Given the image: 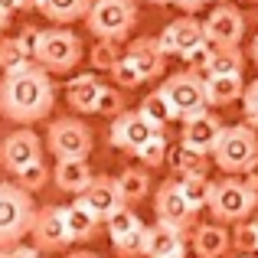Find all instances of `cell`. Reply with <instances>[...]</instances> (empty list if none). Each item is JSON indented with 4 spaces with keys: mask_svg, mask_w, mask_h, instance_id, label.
I'll use <instances>...</instances> for the list:
<instances>
[{
    "mask_svg": "<svg viewBox=\"0 0 258 258\" xmlns=\"http://www.w3.org/2000/svg\"><path fill=\"white\" fill-rule=\"evenodd\" d=\"M52 98H56V88L49 82V72L39 62H26L13 72H4V82H0L4 118L17 121V124L43 121L52 111Z\"/></svg>",
    "mask_w": 258,
    "mask_h": 258,
    "instance_id": "1",
    "label": "cell"
},
{
    "mask_svg": "<svg viewBox=\"0 0 258 258\" xmlns=\"http://www.w3.org/2000/svg\"><path fill=\"white\" fill-rule=\"evenodd\" d=\"M213 160L222 173H245L252 167V160L258 157V131L248 124H232L222 127L219 141H216Z\"/></svg>",
    "mask_w": 258,
    "mask_h": 258,
    "instance_id": "2",
    "label": "cell"
},
{
    "mask_svg": "<svg viewBox=\"0 0 258 258\" xmlns=\"http://www.w3.org/2000/svg\"><path fill=\"white\" fill-rule=\"evenodd\" d=\"M206 209L216 222H242L258 209V193L245 180H219L213 183Z\"/></svg>",
    "mask_w": 258,
    "mask_h": 258,
    "instance_id": "3",
    "label": "cell"
},
{
    "mask_svg": "<svg viewBox=\"0 0 258 258\" xmlns=\"http://www.w3.org/2000/svg\"><path fill=\"white\" fill-rule=\"evenodd\" d=\"M33 200L23 186L0 183V245H17L33 226Z\"/></svg>",
    "mask_w": 258,
    "mask_h": 258,
    "instance_id": "4",
    "label": "cell"
},
{
    "mask_svg": "<svg viewBox=\"0 0 258 258\" xmlns=\"http://www.w3.org/2000/svg\"><path fill=\"white\" fill-rule=\"evenodd\" d=\"M85 23L98 39L121 43L138 23V7H134V0H95L85 13Z\"/></svg>",
    "mask_w": 258,
    "mask_h": 258,
    "instance_id": "5",
    "label": "cell"
},
{
    "mask_svg": "<svg viewBox=\"0 0 258 258\" xmlns=\"http://www.w3.org/2000/svg\"><path fill=\"white\" fill-rule=\"evenodd\" d=\"M33 59H36L46 72H69V69H76L79 59H82V39L72 30H62V26L43 30L36 49H33Z\"/></svg>",
    "mask_w": 258,
    "mask_h": 258,
    "instance_id": "6",
    "label": "cell"
},
{
    "mask_svg": "<svg viewBox=\"0 0 258 258\" xmlns=\"http://www.w3.org/2000/svg\"><path fill=\"white\" fill-rule=\"evenodd\" d=\"M46 144H49V151L56 154L59 160L66 157H88V151H92V131H88L85 121L79 118H59L49 124V131H46Z\"/></svg>",
    "mask_w": 258,
    "mask_h": 258,
    "instance_id": "7",
    "label": "cell"
},
{
    "mask_svg": "<svg viewBox=\"0 0 258 258\" xmlns=\"http://www.w3.org/2000/svg\"><path fill=\"white\" fill-rule=\"evenodd\" d=\"M108 235H111V245L121 258H138L144 255V232L147 226L138 219V213L127 206H118L108 216Z\"/></svg>",
    "mask_w": 258,
    "mask_h": 258,
    "instance_id": "8",
    "label": "cell"
},
{
    "mask_svg": "<svg viewBox=\"0 0 258 258\" xmlns=\"http://www.w3.org/2000/svg\"><path fill=\"white\" fill-rule=\"evenodd\" d=\"M160 92L173 105L176 118H189L196 111H206V88H203V79L196 72H176L160 85Z\"/></svg>",
    "mask_w": 258,
    "mask_h": 258,
    "instance_id": "9",
    "label": "cell"
},
{
    "mask_svg": "<svg viewBox=\"0 0 258 258\" xmlns=\"http://www.w3.org/2000/svg\"><path fill=\"white\" fill-rule=\"evenodd\" d=\"M157 131H160V127H154L141 111H121L118 118L111 121L108 141H111V147H118V151H131V154H138L141 147H144Z\"/></svg>",
    "mask_w": 258,
    "mask_h": 258,
    "instance_id": "10",
    "label": "cell"
},
{
    "mask_svg": "<svg viewBox=\"0 0 258 258\" xmlns=\"http://www.w3.org/2000/svg\"><path fill=\"white\" fill-rule=\"evenodd\" d=\"M203 33L213 46H239L245 36V17L239 7L232 4H219L203 23Z\"/></svg>",
    "mask_w": 258,
    "mask_h": 258,
    "instance_id": "11",
    "label": "cell"
},
{
    "mask_svg": "<svg viewBox=\"0 0 258 258\" xmlns=\"http://www.w3.org/2000/svg\"><path fill=\"white\" fill-rule=\"evenodd\" d=\"M30 232H33V239H36V248H43V252H59V248H66L72 242L69 229H66L62 206H46L43 213H36Z\"/></svg>",
    "mask_w": 258,
    "mask_h": 258,
    "instance_id": "12",
    "label": "cell"
},
{
    "mask_svg": "<svg viewBox=\"0 0 258 258\" xmlns=\"http://www.w3.org/2000/svg\"><path fill=\"white\" fill-rule=\"evenodd\" d=\"M154 209H157V219L167 222V226H176L186 232L189 226H193L196 219V209L186 203V196L180 193V186H176V180H167L160 183L157 196H154Z\"/></svg>",
    "mask_w": 258,
    "mask_h": 258,
    "instance_id": "13",
    "label": "cell"
},
{
    "mask_svg": "<svg viewBox=\"0 0 258 258\" xmlns=\"http://www.w3.org/2000/svg\"><path fill=\"white\" fill-rule=\"evenodd\" d=\"M39 154H43L39 138L30 131V127H20V131H13L10 138L0 144V164H4L10 173H20L23 167H30L33 160H43Z\"/></svg>",
    "mask_w": 258,
    "mask_h": 258,
    "instance_id": "14",
    "label": "cell"
},
{
    "mask_svg": "<svg viewBox=\"0 0 258 258\" xmlns=\"http://www.w3.org/2000/svg\"><path fill=\"white\" fill-rule=\"evenodd\" d=\"M206 39V33H203V23L200 20H193L186 13V17H180V20H173V23H167V30L160 33V49L167 52V56H186L189 49H196V46Z\"/></svg>",
    "mask_w": 258,
    "mask_h": 258,
    "instance_id": "15",
    "label": "cell"
},
{
    "mask_svg": "<svg viewBox=\"0 0 258 258\" xmlns=\"http://www.w3.org/2000/svg\"><path fill=\"white\" fill-rule=\"evenodd\" d=\"M79 203H82L98 222H105L118 206H127V203H121L118 183H114L111 176H92V183L79 193Z\"/></svg>",
    "mask_w": 258,
    "mask_h": 258,
    "instance_id": "16",
    "label": "cell"
},
{
    "mask_svg": "<svg viewBox=\"0 0 258 258\" xmlns=\"http://www.w3.org/2000/svg\"><path fill=\"white\" fill-rule=\"evenodd\" d=\"M144 255L147 258H186V239L183 229L167 226L157 219V226H147L144 232Z\"/></svg>",
    "mask_w": 258,
    "mask_h": 258,
    "instance_id": "17",
    "label": "cell"
},
{
    "mask_svg": "<svg viewBox=\"0 0 258 258\" xmlns=\"http://www.w3.org/2000/svg\"><path fill=\"white\" fill-rule=\"evenodd\" d=\"M222 127L226 124H222L213 111H196V114H189V118H183V144L209 154L216 147V141H219Z\"/></svg>",
    "mask_w": 258,
    "mask_h": 258,
    "instance_id": "18",
    "label": "cell"
},
{
    "mask_svg": "<svg viewBox=\"0 0 258 258\" xmlns=\"http://www.w3.org/2000/svg\"><path fill=\"white\" fill-rule=\"evenodd\" d=\"M124 56L131 59L134 66H138V69H141V76H144V79H157V76H164L167 52L160 49V43H157V39H151V36H141V39H134V43L124 49Z\"/></svg>",
    "mask_w": 258,
    "mask_h": 258,
    "instance_id": "19",
    "label": "cell"
},
{
    "mask_svg": "<svg viewBox=\"0 0 258 258\" xmlns=\"http://www.w3.org/2000/svg\"><path fill=\"white\" fill-rule=\"evenodd\" d=\"M229 248H232V235L222 222H206L193 229V252L200 258H222Z\"/></svg>",
    "mask_w": 258,
    "mask_h": 258,
    "instance_id": "20",
    "label": "cell"
},
{
    "mask_svg": "<svg viewBox=\"0 0 258 258\" xmlns=\"http://www.w3.org/2000/svg\"><path fill=\"white\" fill-rule=\"evenodd\" d=\"M203 88H206V105L226 108L232 101H242L245 82H242V76H206Z\"/></svg>",
    "mask_w": 258,
    "mask_h": 258,
    "instance_id": "21",
    "label": "cell"
},
{
    "mask_svg": "<svg viewBox=\"0 0 258 258\" xmlns=\"http://www.w3.org/2000/svg\"><path fill=\"white\" fill-rule=\"evenodd\" d=\"M92 167L85 164V157H66L56 164V186L62 193H82V189L92 183Z\"/></svg>",
    "mask_w": 258,
    "mask_h": 258,
    "instance_id": "22",
    "label": "cell"
},
{
    "mask_svg": "<svg viewBox=\"0 0 258 258\" xmlns=\"http://www.w3.org/2000/svg\"><path fill=\"white\" fill-rule=\"evenodd\" d=\"M101 82L98 76H76L69 85H66V98H69V108L79 114H95V101H98Z\"/></svg>",
    "mask_w": 258,
    "mask_h": 258,
    "instance_id": "23",
    "label": "cell"
},
{
    "mask_svg": "<svg viewBox=\"0 0 258 258\" xmlns=\"http://www.w3.org/2000/svg\"><path fill=\"white\" fill-rule=\"evenodd\" d=\"M242 69H245V56L239 46H213L203 76H242Z\"/></svg>",
    "mask_w": 258,
    "mask_h": 258,
    "instance_id": "24",
    "label": "cell"
},
{
    "mask_svg": "<svg viewBox=\"0 0 258 258\" xmlns=\"http://www.w3.org/2000/svg\"><path fill=\"white\" fill-rule=\"evenodd\" d=\"M88 7H92V0H39L36 10L52 23H72V20L85 17Z\"/></svg>",
    "mask_w": 258,
    "mask_h": 258,
    "instance_id": "25",
    "label": "cell"
},
{
    "mask_svg": "<svg viewBox=\"0 0 258 258\" xmlns=\"http://www.w3.org/2000/svg\"><path fill=\"white\" fill-rule=\"evenodd\" d=\"M66 213V229H69V235H72V242H88L95 235V229H98V219H95L92 213L82 206V203H72V206H66L62 209Z\"/></svg>",
    "mask_w": 258,
    "mask_h": 258,
    "instance_id": "26",
    "label": "cell"
},
{
    "mask_svg": "<svg viewBox=\"0 0 258 258\" xmlns=\"http://www.w3.org/2000/svg\"><path fill=\"white\" fill-rule=\"evenodd\" d=\"M167 160H170V167L176 173H209V157L203 151H196V147L183 144L173 147V151H167Z\"/></svg>",
    "mask_w": 258,
    "mask_h": 258,
    "instance_id": "27",
    "label": "cell"
},
{
    "mask_svg": "<svg viewBox=\"0 0 258 258\" xmlns=\"http://www.w3.org/2000/svg\"><path fill=\"white\" fill-rule=\"evenodd\" d=\"M176 186H180V193L186 196V203L196 209V213L209 203V193H213V183H209L206 173H180Z\"/></svg>",
    "mask_w": 258,
    "mask_h": 258,
    "instance_id": "28",
    "label": "cell"
},
{
    "mask_svg": "<svg viewBox=\"0 0 258 258\" xmlns=\"http://www.w3.org/2000/svg\"><path fill=\"white\" fill-rule=\"evenodd\" d=\"M114 183H118L121 203H138L151 193V176H147V170H134L131 167V170H124Z\"/></svg>",
    "mask_w": 258,
    "mask_h": 258,
    "instance_id": "29",
    "label": "cell"
},
{
    "mask_svg": "<svg viewBox=\"0 0 258 258\" xmlns=\"http://www.w3.org/2000/svg\"><path fill=\"white\" fill-rule=\"evenodd\" d=\"M138 111L144 114V118L151 121L154 127H164V124H170V121L176 118V114H173V105L167 101V95L160 92V88H157V92H151L144 101H141V108H138Z\"/></svg>",
    "mask_w": 258,
    "mask_h": 258,
    "instance_id": "30",
    "label": "cell"
},
{
    "mask_svg": "<svg viewBox=\"0 0 258 258\" xmlns=\"http://www.w3.org/2000/svg\"><path fill=\"white\" fill-rule=\"evenodd\" d=\"M30 56L33 52L26 49L20 39H0V69L4 72H13V69H20V66H26Z\"/></svg>",
    "mask_w": 258,
    "mask_h": 258,
    "instance_id": "31",
    "label": "cell"
},
{
    "mask_svg": "<svg viewBox=\"0 0 258 258\" xmlns=\"http://www.w3.org/2000/svg\"><path fill=\"white\" fill-rule=\"evenodd\" d=\"M167 151H170V147H167L164 131H157V134H154V138L147 141L144 147H141L138 154H134V157H138L144 167H160V164H167Z\"/></svg>",
    "mask_w": 258,
    "mask_h": 258,
    "instance_id": "32",
    "label": "cell"
},
{
    "mask_svg": "<svg viewBox=\"0 0 258 258\" xmlns=\"http://www.w3.org/2000/svg\"><path fill=\"white\" fill-rule=\"evenodd\" d=\"M111 79H114V85H121V88H138V85H144L147 79L141 76V69L131 62L127 56H121L118 62L111 66Z\"/></svg>",
    "mask_w": 258,
    "mask_h": 258,
    "instance_id": "33",
    "label": "cell"
},
{
    "mask_svg": "<svg viewBox=\"0 0 258 258\" xmlns=\"http://www.w3.org/2000/svg\"><path fill=\"white\" fill-rule=\"evenodd\" d=\"M121 56H124V52H121V46L114 43V39H98V46L92 49V66H95V69L111 72V66L118 62Z\"/></svg>",
    "mask_w": 258,
    "mask_h": 258,
    "instance_id": "34",
    "label": "cell"
},
{
    "mask_svg": "<svg viewBox=\"0 0 258 258\" xmlns=\"http://www.w3.org/2000/svg\"><path fill=\"white\" fill-rule=\"evenodd\" d=\"M232 245L239 248L242 255H258V226L255 222H245L242 219L232 232Z\"/></svg>",
    "mask_w": 258,
    "mask_h": 258,
    "instance_id": "35",
    "label": "cell"
},
{
    "mask_svg": "<svg viewBox=\"0 0 258 258\" xmlns=\"http://www.w3.org/2000/svg\"><path fill=\"white\" fill-rule=\"evenodd\" d=\"M17 180H20V186H23L26 193H33V189H43V186H46V180H49V170H46L43 160H33L30 167H23V170L17 173Z\"/></svg>",
    "mask_w": 258,
    "mask_h": 258,
    "instance_id": "36",
    "label": "cell"
},
{
    "mask_svg": "<svg viewBox=\"0 0 258 258\" xmlns=\"http://www.w3.org/2000/svg\"><path fill=\"white\" fill-rule=\"evenodd\" d=\"M124 111V98H121L118 88H105L101 85L98 101H95V114H105V118H118Z\"/></svg>",
    "mask_w": 258,
    "mask_h": 258,
    "instance_id": "37",
    "label": "cell"
},
{
    "mask_svg": "<svg viewBox=\"0 0 258 258\" xmlns=\"http://www.w3.org/2000/svg\"><path fill=\"white\" fill-rule=\"evenodd\" d=\"M242 108H245V124L258 131V79L252 85H245V92H242Z\"/></svg>",
    "mask_w": 258,
    "mask_h": 258,
    "instance_id": "38",
    "label": "cell"
},
{
    "mask_svg": "<svg viewBox=\"0 0 258 258\" xmlns=\"http://www.w3.org/2000/svg\"><path fill=\"white\" fill-rule=\"evenodd\" d=\"M39 33H43V30H23L17 39H20V43H23L30 52H33V49H36V43H39Z\"/></svg>",
    "mask_w": 258,
    "mask_h": 258,
    "instance_id": "39",
    "label": "cell"
},
{
    "mask_svg": "<svg viewBox=\"0 0 258 258\" xmlns=\"http://www.w3.org/2000/svg\"><path fill=\"white\" fill-rule=\"evenodd\" d=\"M176 7H180L183 13H196V10H203V7L209 4V0H173Z\"/></svg>",
    "mask_w": 258,
    "mask_h": 258,
    "instance_id": "40",
    "label": "cell"
},
{
    "mask_svg": "<svg viewBox=\"0 0 258 258\" xmlns=\"http://www.w3.org/2000/svg\"><path fill=\"white\" fill-rule=\"evenodd\" d=\"M7 258H39V248H26V245H17L7 252Z\"/></svg>",
    "mask_w": 258,
    "mask_h": 258,
    "instance_id": "41",
    "label": "cell"
},
{
    "mask_svg": "<svg viewBox=\"0 0 258 258\" xmlns=\"http://www.w3.org/2000/svg\"><path fill=\"white\" fill-rule=\"evenodd\" d=\"M245 183H248V186H252L255 193H258V157L252 160V167L245 170Z\"/></svg>",
    "mask_w": 258,
    "mask_h": 258,
    "instance_id": "42",
    "label": "cell"
},
{
    "mask_svg": "<svg viewBox=\"0 0 258 258\" xmlns=\"http://www.w3.org/2000/svg\"><path fill=\"white\" fill-rule=\"evenodd\" d=\"M0 10H4L7 17H10L13 10H20V4H17V0H0Z\"/></svg>",
    "mask_w": 258,
    "mask_h": 258,
    "instance_id": "43",
    "label": "cell"
},
{
    "mask_svg": "<svg viewBox=\"0 0 258 258\" xmlns=\"http://www.w3.org/2000/svg\"><path fill=\"white\" fill-rule=\"evenodd\" d=\"M17 4H20V10H36L39 0H17Z\"/></svg>",
    "mask_w": 258,
    "mask_h": 258,
    "instance_id": "44",
    "label": "cell"
},
{
    "mask_svg": "<svg viewBox=\"0 0 258 258\" xmlns=\"http://www.w3.org/2000/svg\"><path fill=\"white\" fill-rule=\"evenodd\" d=\"M66 258H98L95 252H72V255H66Z\"/></svg>",
    "mask_w": 258,
    "mask_h": 258,
    "instance_id": "45",
    "label": "cell"
},
{
    "mask_svg": "<svg viewBox=\"0 0 258 258\" xmlns=\"http://www.w3.org/2000/svg\"><path fill=\"white\" fill-rule=\"evenodd\" d=\"M7 23H10V17H7V13H4V10H0V33H4V30H7Z\"/></svg>",
    "mask_w": 258,
    "mask_h": 258,
    "instance_id": "46",
    "label": "cell"
},
{
    "mask_svg": "<svg viewBox=\"0 0 258 258\" xmlns=\"http://www.w3.org/2000/svg\"><path fill=\"white\" fill-rule=\"evenodd\" d=\"M252 56H255V62H258V33H255V43H252Z\"/></svg>",
    "mask_w": 258,
    "mask_h": 258,
    "instance_id": "47",
    "label": "cell"
},
{
    "mask_svg": "<svg viewBox=\"0 0 258 258\" xmlns=\"http://www.w3.org/2000/svg\"><path fill=\"white\" fill-rule=\"evenodd\" d=\"M151 4H160V7H164V4H173V0H151Z\"/></svg>",
    "mask_w": 258,
    "mask_h": 258,
    "instance_id": "48",
    "label": "cell"
},
{
    "mask_svg": "<svg viewBox=\"0 0 258 258\" xmlns=\"http://www.w3.org/2000/svg\"><path fill=\"white\" fill-rule=\"evenodd\" d=\"M0 258H7V252H0Z\"/></svg>",
    "mask_w": 258,
    "mask_h": 258,
    "instance_id": "49",
    "label": "cell"
},
{
    "mask_svg": "<svg viewBox=\"0 0 258 258\" xmlns=\"http://www.w3.org/2000/svg\"><path fill=\"white\" fill-rule=\"evenodd\" d=\"M242 258H255V255H242Z\"/></svg>",
    "mask_w": 258,
    "mask_h": 258,
    "instance_id": "50",
    "label": "cell"
},
{
    "mask_svg": "<svg viewBox=\"0 0 258 258\" xmlns=\"http://www.w3.org/2000/svg\"><path fill=\"white\" fill-rule=\"evenodd\" d=\"M255 226H258V219H255Z\"/></svg>",
    "mask_w": 258,
    "mask_h": 258,
    "instance_id": "51",
    "label": "cell"
},
{
    "mask_svg": "<svg viewBox=\"0 0 258 258\" xmlns=\"http://www.w3.org/2000/svg\"><path fill=\"white\" fill-rule=\"evenodd\" d=\"M255 4H258V0H255Z\"/></svg>",
    "mask_w": 258,
    "mask_h": 258,
    "instance_id": "52",
    "label": "cell"
}]
</instances>
